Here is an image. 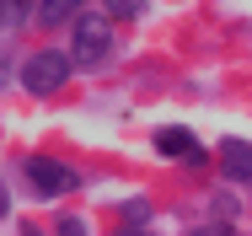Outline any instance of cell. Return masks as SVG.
<instances>
[{
    "instance_id": "9",
    "label": "cell",
    "mask_w": 252,
    "mask_h": 236,
    "mask_svg": "<svg viewBox=\"0 0 252 236\" xmlns=\"http://www.w3.org/2000/svg\"><path fill=\"white\" fill-rule=\"evenodd\" d=\"M54 226H59V236H92L86 220H75V215H64V220H54Z\"/></svg>"
},
{
    "instance_id": "11",
    "label": "cell",
    "mask_w": 252,
    "mask_h": 236,
    "mask_svg": "<svg viewBox=\"0 0 252 236\" xmlns=\"http://www.w3.org/2000/svg\"><path fill=\"white\" fill-rule=\"evenodd\" d=\"M5 209H11V199H5V188H0V220H5Z\"/></svg>"
},
{
    "instance_id": "7",
    "label": "cell",
    "mask_w": 252,
    "mask_h": 236,
    "mask_svg": "<svg viewBox=\"0 0 252 236\" xmlns=\"http://www.w3.org/2000/svg\"><path fill=\"white\" fill-rule=\"evenodd\" d=\"M27 5H32V0H0V27H16V22L27 16Z\"/></svg>"
},
{
    "instance_id": "3",
    "label": "cell",
    "mask_w": 252,
    "mask_h": 236,
    "mask_svg": "<svg viewBox=\"0 0 252 236\" xmlns=\"http://www.w3.org/2000/svg\"><path fill=\"white\" fill-rule=\"evenodd\" d=\"M107 43H113V27H107V16H75V59L81 65H102V54H107Z\"/></svg>"
},
{
    "instance_id": "6",
    "label": "cell",
    "mask_w": 252,
    "mask_h": 236,
    "mask_svg": "<svg viewBox=\"0 0 252 236\" xmlns=\"http://www.w3.org/2000/svg\"><path fill=\"white\" fill-rule=\"evenodd\" d=\"M75 11H81V0H43V5H38V22H43V27H64Z\"/></svg>"
},
{
    "instance_id": "8",
    "label": "cell",
    "mask_w": 252,
    "mask_h": 236,
    "mask_svg": "<svg viewBox=\"0 0 252 236\" xmlns=\"http://www.w3.org/2000/svg\"><path fill=\"white\" fill-rule=\"evenodd\" d=\"M145 5H151V0H107L113 16H145Z\"/></svg>"
},
{
    "instance_id": "4",
    "label": "cell",
    "mask_w": 252,
    "mask_h": 236,
    "mask_svg": "<svg viewBox=\"0 0 252 236\" xmlns=\"http://www.w3.org/2000/svg\"><path fill=\"white\" fill-rule=\"evenodd\" d=\"M220 167L231 183H252V145L247 140H225L220 145Z\"/></svg>"
},
{
    "instance_id": "5",
    "label": "cell",
    "mask_w": 252,
    "mask_h": 236,
    "mask_svg": "<svg viewBox=\"0 0 252 236\" xmlns=\"http://www.w3.org/2000/svg\"><path fill=\"white\" fill-rule=\"evenodd\" d=\"M156 150H161V156H183V161H188V156H193V135H188L183 124H166V129H156Z\"/></svg>"
},
{
    "instance_id": "12",
    "label": "cell",
    "mask_w": 252,
    "mask_h": 236,
    "mask_svg": "<svg viewBox=\"0 0 252 236\" xmlns=\"http://www.w3.org/2000/svg\"><path fill=\"white\" fill-rule=\"evenodd\" d=\"M118 236H156V231H118Z\"/></svg>"
},
{
    "instance_id": "2",
    "label": "cell",
    "mask_w": 252,
    "mask_h": 236,
    "mask_svg": "<svg viewBox=\"0 0 252 236\" xmlns=\"http://www.w3.org/2000/svg\"><path fill=\"white\" fill-rule=\"evenodd\" d=\"M22 177H27V193L32 199H59V193H70L81 183L64 161H49V156H27L22 161Z\"/></svg>"
},
{
    "instance_id": "10",
    "label": "cell",
    "mask_w": 252,
    "mask_h": 236,
    "mask_svg": "<svg viewBox=\"0 0 252 236\" xmlns=\"http://www.w3.org/2000/svg\"><path fill=\"white\" fill-rule=\"evenodd\" d=\"M193 236H236V226H204V231H193Z\"/></svg>"
},
{
    "instance_id": "1",
    "label": "cell",
    "mask_w": 252,
    "mask_h": 236,
    "mask_svg": "<svg viewBox=\"0 0 252 236\" xmlns=\"http://www.w3.org/2000/svg\"><path fill=\"white\" fill-rule=\"evenodd\" d=\"M70 81V54L64 48H38L27 65H22V86L32 97H49V92H59Z\"/></svg>"
}]
</instances>
